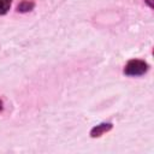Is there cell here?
I'll list each match as a JSON object with an SVG mask.
<instances>
[{"label":"cell","instance_id":"6da1fadb","mask_svg":"<svg viewBox=\"0 0 154 154\" xmlns=\"http://www.w3.org/2000/svg\"><path fill=\"white\" fill-rule=\"evenodd\" d=\"M148 70V64L144 60L140 59H132L128 61V64L124 67V73L128 76H141Z\"/></svg>","mask_w":154,"mask_h":154},{"label":"cell","instance_id":"7a4b0ae2","mask_svg":"<svg viewBox=\"0 0 154 154\" xmlns=\"http://www.w3.org/2000/svg\"><path fill=\"white\" fill-rule=\"evenodd\" d=\"M112 126H113L112 123H102V124H99V125H96V126H94V128L91 129L90 136H91V137H99V136H101L102 134L109 131V130L112 129Z\"/></svg>","mask_w":154,"mask_h":154},{"label":"cell","instance_id":"3957f363","mask_svg":"<svg viewBox=\"0 0 154 154\" xmlns=\"http://www.w3.org/2000/svg\"><path fill=\"white\" fill-rule=\"evenodd\" d=\"M34 6H35V2H34V1L23 0V1L18 5L17 10H18V12H28V11H31V10L34 8Z\"/></svg>","mask_w":154,"mask_h":154},{"label":"cell","instance_id":"277c9868","mask_svg":"<svg viewBox=\"0 0 154 154\" xmlns=\"http://www.w3.org/2000/svg\"><path fill=\"white\" fill-rule=\"evenodd\" d=\"M11 6V0H0V14L7 13Z\"/></svg>","mask_w":154,"mask_h":154},{"label":"cell","instance_id":"5b68a950","mask_svg":"<svg viewBox=\"0 0 154 154\" xmlns=\"http://www.w3.org/2000/svg\"><path fill=\"white\" fill-rule=\"evenodd\" d=\"M2 108H4V103H2V101L0 100V112L2 111Z\"/></svg>","mask_w":154,"mask_h":154}]
</instances>
